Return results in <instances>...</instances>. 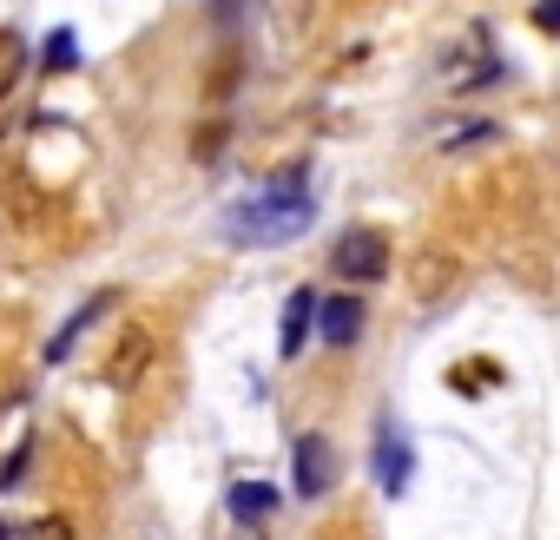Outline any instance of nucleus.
<instances>
[{
    "mask_svg": "<svg viewBox=\"0 0 560 540\" xmlns=\"http://www.w3.org/2000/svg\"><path fill=\"white\" fill-rule=\"evenodd\" d=\"M311 211H317V198H311V172H277L257 198H244L237 211H231V244H284V237H298L304 224H311Z\"/></svg>",
    "mask_w": 560,
    "mask_h": 540,
    "instance_id": "1",
    "label": "nucleus"
},
{
    "mask_svg": "<svg viewBox=\"0 0 560 540\" xmlns=\"http://www.w3.org/2000/svg\"><path fill=\"white\" fill-rule=\"evenodd\" d=\"M442 80H448L455 93H488V86H501V80H508V60L494 54L488 27H468V34L448 47V60H442Z\"/></svg>",
    "mask_w": 560,
    "mask_h": 540,
    "instance_id": "2",
    "label": "nucleus"
},
{
    "mask_svg": "<svg viewBox=\"0 0 560 540\" xmlns=\"http://www.w3.org/2000/svg\"><path fill=\"white\" fill-rule=\"evenodd\" d=\"M330 270H337L343 284H383V278H389V237H383L376 224L343 231L337 250H330Z\"/></svg>",
    "mask_w": 560,
    "mask_h": 540,
    "instance_id": "3",
    "label": "nucleus"
},
{
    "mask_svg": "<svg viewBox=\"0 0 560 540\" xmlns=\"http://www.w3.org/2000/svg\"><path fill=\"white\" fill-rule=\"evenodd\" d=\"M330 488H337V448L324 435H298V448H291V494L298 501H324Z\"/></svg>",
    "mask_w": 560,
    "mask_h": 540,
    "instance_id": "4",
    "label": "nucleus"
},
{
    "mask_svg": "<svg viewBox=\"0 0 560 540\" xmlns=\"http://www.w3.org/2000/svg\"><path fill=\"white\" fill-rule=\"evenodd\" d=\"M113 310H119V291L106 284L100 297H86V304H80V310H73V317H67V324L47 337V363H67V356H73V343H80V337H86L100 317H113Z\"/></svg>",
    "mask_w": 560,
    "mask_h": 540,
    "instance_id": "5",
    "label": "nucleus"
},
{
    "mask_svg": "<svg viewBox=\"0 0 560 540\" xmlns=\"http://www.w3.org/2000/svg\"><path fill=\"white\" fill-rule=\"evenodd\" d=\"M145 363H152V330L132 324V330H119V343H113V356H106V383H113V389H132V383L145 376Z\"/></svg>",
    "mask_w": 560,
    "mask_h": 540,
    "instance_id": "6",
    "label": "nucleus"
},
{
    "mask_svg": "<svg viewBox=\"0 0 560 540\" xmlns=\"http://www.w3.org/2000/svg\"><path fill=\"white\" fill-rule=\"evenodd\" d=\"M317 291H298L291 304H284V324H277V350H284V356H304L311 350V337H317Z\"/></svg>",
    "mask_w": 560,
    "mask_h": 540,
    "instance_id": "7",
    "label": "nucleus"
},
{
    "mask_svg": "<svg viewBox=\"0 0 560 540\" xmlns=\"http://www.w3.org/2000/svg\"><path fill=\"white\" fill-rule=\"evenodd\" d=\"M409 468H416V455H409L402 429L383 422V435H376V481H383V494H402L409 488Z\"/></svg>",
    "mask_w": 560,
    "mask_h": 540,
    "instance_id": "8",
    "label": "nucleus"
},
{
    "mask_svg": "<svg viewBox=\"0 0 560 540\" xmlns=\"http://www.w3.org/2000/svg\"><path fill=\"white\" fill-rule=\"evenodd\" d=\"M317 337L337 343V350H350V343L363 337V304H357V297H330V304L317 310Z\"/></svg>",
    "mask_w": 560,
    "mask_h": 540,
    "instance_id": "9",
    "label": "nucleus"
},
{
    "mask_svg": "<svg viewBox=\"0 0 560 540\" xmlns=\"http://www.w3.org/2000/svg\"><path fill=\"white\" fill-rule=\"evenodd\" d=\"M224 507H231V520H237V527H257L264 514H277V488H270V481H231Z\"/></svg>",
    "mask_w": 560,
    "mask_h": 540,
    "instance_id": "10",
    "label": "nucleus"
},
{
    "mask_svg": "<svg viewBox=\"0 0 560 540\" xmlns=\"http://www.w3.org/2000/svg\"><path fill=\"white\" fill-rule=\"evenodd\" d=\"M27 60H34V54H27V34H21V27H0V106H8L14 86L27 80Z\"/></svg>",
    "mask_w": 560,
    "mask_h": 540,
    "instance_id": "11",
    "label": "nucleus"
},
{
    "mask_svg": "<svg viewBox=\"0 0 560 540\" xmlns=\"http://www.w3.org/2000/svg\"><path fill=\"white\" fill-rule=\"evenodd\" d=\"M494 139H501L494 119H455V132H442L435 145H442V152H481V145H494Z\"/></svg>",
    "mask_w": 560,
    "mask_h": 540,
    "instance_id": "12",
    "label": "nucleus"
},
{
    "mask_svg": "<svg viewBox=\"0 0 560 540\" xmlns=\"http://www.w3.org/2000/svg\"><path fill=\"white\" fill-rule=\"evenodd\" d=\"M40 67H47V73H73V67H80V34H73V27H54L47 47H40Z\"/></svg>",
    "mask_w": 560,
    "mask_h": 540,
    "instance_id": "13",
    "label": "nucleus"
},
{
    "mask_svg": "<svg viewBox=\"0 0 560 540\" xmlns=\"http://www.w3.org/2000/svg\"><path fill=\"white\" fill-rule=\"evenodd\" d=\"M27 468H34V442H14V455H8V461H0V494H14Z\"/></svg>",
    "mask_w": 560,
    "mask_h": 540,
    "instance_id": "14",
    "label": "nucleus"
},
{
    "mask_svg": "<svg viewBox=\"0 0 560 540\" xmlns=\"http://www.w3.org/2000/svg\"><path fill=\"white\" fill-rule=\"evenodd\" d=\"M21 540H80V533H73V520H67V514H40Z\"/></svg>",
    "mask_w": 560,
    "mask_h": 540,
    "instance_id": "15",
    "label": "nucleus"
},
{
    "mask_svg": "<svg viewBox=\"0 0 560 540\" xmlns=\"http://www.w3.org/2000/svg\"><path fill=\"white\" fill-rule=\"evenodd\" d=\"M244 14H250V0H211V21L218 27H237Z\"/></svg>",
    "mask_w": 560,
    "mask_h": 540,
    "instance_id": "16",
    "label": "nucleus"
},
{
    "mask_svg": "<svg viewBox=\"0 0 560 540\" xmlns=\"http://www.w3.org/2000/svg\"><path fill=\"white\" fill-rule=\"evenodd\" d=\"M534 27L540 34H560V0H534Z\"/></svg>",
    "mask_w": 560,
    "mask_h": 540,
    "instance_id": "17",
    "label": "nucleus"
},
{
    "mask_svg": "<svg viewBox=\"0 0 560 540\" xmlns=\"http://www.w3.org/2000/svg\"><path fill=\"white\" fill-rule=\"evenodd\" d=\"M231 540H264V533H257V527H237V533H231Z\"/></svg>",
    "mask_w": 560,
    "mask_h": 540,
    "instance_id": "18",
    "label": "nucleus"
},
{
    "mask_svg": "<svg viewBox=\"0 0 560 540\" xmlns=\"http://www.w3.org/2000/svg\"><path fill=\"white\" fill-rule=\"evenodd\" d=\"M0 540H14V527H8V520H0Z\"/></svg>",
    "mask_w": 560,
    "mask_h": 540,
    "instance_id": "19",
    "label": "nucleus"
}]
</instances>
